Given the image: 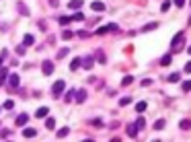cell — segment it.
I'll use <instances>...</instances> for the list:
<instances>
[{"label": "cell", "mask_w": 191, "mask_h": 142, "mask_svg": "<svg viewBox=\"0 0 191 142\" xmlns=\"http://www.w3.org/2000/svg\"><path fill=\"white\" fill-rule=\"evenodd\" d=\"M35 134H37L35 128H25V130H23V136H25V138H33Z\"/></svg>", "instance_id": "9"}, {"label": "cell", "mask_w": 191, "mask_h": 142, "mask_svg": "<svg viewBox=\"0 0 191 142\" xmlns=\"http://www.w3.org/2000/svg\"><path fill=\"white\" fill-rule=\"evenodd\" d=\"M64 89H66V83H64V80H56V83H54V87H52V93H54V97H60V95L64 93Z\"/></svg>", "instance_id": "1"}, {"label": "cell", "mask_w": 191, "mask_h": 142, "mask_svg": "<svg viewBox=\"0 0 191 142\" xmlns=\"http://www.w3.org/2000/svg\"><path fill=\"white\" fill-rule=\"evenodd\" d=\"M74 95H76V101H78V103H82V101L86 99V93H84V91H78V93H74Z\"/></svg>", "instance_id": "16"}, {"label": "cell", "mask_w": 191, "mask_h": 142, "mask_svg": "<svg viewBox=\"0 0 191 142\" xmlns=\"http://www.w3.org/2000/svg\"><path fill=\"white\" fill-rule=\"evenodd\" d=\"M80 62H82V60H74V62H72V64H70V68H72V70H76V68H80Z\"/></svg>", "instance_id": "24"}, {"label": "cell", "mask_w": 191, "mask_h": 142, "mask_svg": "<svg viewBox=\"0 0 191 142\" xmlns=\"http://www.w3.org/2000/svg\"><path fill=\"white\" fill-rule=\"evenodd\" d=\"M179 128H181V130H191V119H181Z\"/></svg>", "instance_id": "8"}, {"label": "cell", "mask_w": 191, "mask_h": 142, "mask_svg": "<svg viewBox=\"0 0 191 142\" xmlns=\"http://www.w3.org/2000/svg\"><path fill=\"white\" fill-rule=\"evenodd\" d=\"M127 136H132V138H136V136H138V126H136V124L127 126Z\"/></svg>", "instance_id": "7"}, {"label": "cell", "mask_w": 191, "mask_h": 142, "mask_svg": "<svg viewBox=\"0 0 191 142\" xmlns=\"http://www.w3.org/2000/svg\"><path fill=\"white\" fill-rule=\"evenodd\" d=\"M68 136V128H62V130H58V138H64Z\"/></svg>", "instance_id": "26"}, {"label": "cell", "mask_w": 191, "mask_h": 142, "mask_svg": "<svg viewBox=\"0 0 191 142\" xmlns=\"http://www.w3.org/2000/svg\"><path fill=\"white\" fill-rule=\"evenodd\" d=\"M181 80V74L179 72H173V74H169V83H179Z\"/></svg>", "instance_id": "13"}, {"label": "cell", "mask_w": 191, "mask_h": 142, "mask_svg": "<svg viewBox=\"0 0 191 142\" xmlns=\"http://www.w3.org/2000/svg\"><path fill=\"white\" fill-rule=\"evenodd\" d=\"M132 103V97H124V99H119V105L125 107V105H130Z\"/></svg>", "instance_id": "20"}, {"label": "cell", "mask_w": 191, "mask_h": 142, "mask_svg": "<svg viewBox=\"0 0 191 142\" xmlns=\"http://www.w3.org/2000/svg\"><path fill=\"white\" fill-rule=\"evenodd\" d=\"M90 8H92V11H97V12H103V11H105V4L97 0V2H92V4H90Z\"/></svg>", "instance_id": "6"}, {"label": "cell", "mask_w": 191, "mask_h": 142, "mask_svg": "<svg viewBox=\"0 0 191 142\" xmlns=\"http://www.w3.org/2000/svg\"><path fill=\"white\" fill-rule=\"evenodd\" d=\"M6 80V70H0V84Z\"/></svg>", "instance_id": "31"}, {"label": "cell", "mask_w": 191, "mask_h": 142, "mask_svg": "<svg viewBox=\"0 0 191 142\" xmlns=\"http://www.w3.org/2000/svg\"><path fill=\"white\" fill-rule=\"evenodd\" d=\"M45 126H47L49 130H54V126H56V119H54V118H47V119H45Z\"/></svg>", "instance_id": "19"}, {"label": "cell", "mask_w": 191, "mask_h": 142, "mask_svg": "<svg viewBox=\"0 0 191 142\" xmlns=\"http://www.w3.org/2000/svg\"><path fill=\"white\" fill-rule=\"evenodd\" d=\"M189 23H191V19H189Z\"/></svg>", "instance_id": "40"}, {"label": "cell", "mask_w": 191, "mask_h": 142, "mask_svg": "<svg viewBox=\"0 0 191 142\" xmlns=\"http://www.w3.org/2000/svg\"><path fill=\"white\" fill-rule=\"evenodd\" d=\"M183 91H185V93L191 91V80H185V83H183Z\"/></svg>", "instance_id": "27"}, {"label": "cell", "mask_w": 191, "mask_h": 142, "mask_svg": "<svg viewBox=\"0 0 191 142\" xmlns=\"http://www.w3.org/2000/svg\"><path fill=\"white\" fill-rule=\"evenodd\" d=\"M136 126H138V130H142V128L146 126V121H144V118H138V121H136Z\"/></svg>", "instance_id": "22"}, {"label": "cell", "mask_w": 191, "mask_h": 142, "mask_svg": "<svg viewBox=\"0 0 191 142\" xmlns=\"http://www.w3.org/2000/svg\"><path fill=\"white\" fill-rule=\"evenodd\" d=\"M183 39H185V33H183V31H181V33H177V35L173 37V49H175V52L179 49V46L183 43Z\"/></svg>", "instance_id": "2"}, {"label": "cell", "mask_w": 191, "mask_h": 142, "mask_svg": "<svg viewBox=\"0 0 191 142\" xmlns=\"http://www.w3.org/2000/svg\"><path fill=\"white\" fill-rule=\"evenodd\" d=\"M41 70H43V74L49 76V74L54 72V64H52V62H43V64H41Z\"/></svg>", "instance_id": "4"}, {"label": "cell", "mask_w": 191, "mask_h": 142, "mask_svg": "<svg viewBox=\"0 0 191 142\" xmlns=\"http://www.w3.org/2000/svg\"><path fill=\"white\" fill-rule=\"evenodd\" d=\"M160 8H162V12H167L171 8V2H169V0H167V2H162V6H160Z\"/></svg>", "instance_id": "28"}, {"label": "cell", "mask_w": 191, "mask_h": 142, "mask_svg": "<svg viewBox=\"0 0 191 142\" xmlns=\"http://www.w3.org/2000/svg\"><path fill=\"white\" fill-rule=\"evenodd\" d=\"M117 29H119V27H117L115 23H109V25H105V27H101V29H99L97 33H99V35H103V33H109V31H117Z\"/></svg>", "instance_id": "3"}, {"label": "cell", "mask_w": 191, "mask_h": 142, "mask_svg": "<svg viewBox=\"0 0 191 142\" xmlns=\"http://www.w3.org/2000/svg\"><path fill=\"white\" fill-rule=\"evenodd\" d=\"M27 119H29V115H27V113H21V115L17 118V126H25V124H27Z\"/></svg>", "instance_id": "10"}, {"label": "cell", "mask_w": 191, "mask_h": 142, "mask_svg": "<svg viewBox=\"0 0 191 142\" xmlns=\"http://www.w3.org/2000/svg\"><path fill=\"white\" fill-rule=\"evenodd\" d=\"M164 124H167L164 119H156V121H154V130H162V128H164Z\"/></svg>", "instance_id": "17"}, {"label": "cell", "mask_w": 191, "mask_h": 142, "mask_svg": "<svg viewBox=\"0 0 191 142\" xmlns=\"http://www.w3.org/2000/svg\"><path fill=\"white\" fill-rule=\"evenodd\" d=\"M121 84H124V87H127V84H132V76H125L124 80H121Z\"/></svg>", "instance_id": "29"}, {"label": "cell", "mask_w": 191, "mask_h": 142, "mask_svg": "<svg viewBox=\"0 0 191 142\" xmlns=\"http://www.w3.org/2000/svg\"><path fill=\"white\" fill-rule=\"evenodd\" d=\"M33 41H35V37H33V35H29V33L23 37V43H25V46H33Z\"/></svg>", "instance_id": "12"}, {"label": "cell", "mask_w": 191, "mask_h": 142, "mask_svg": "<svg viewBox=\"0 0 191 142\" xmlns=\"http://www.w3.org/2000/svg\"><path fill=\"white\" fill-rule=\"evenodd\" d=\"M187 52H189V56H191V46H189V47H187Z\"/></svg>", "instance_id": "38"}, {"label": "cell", "mask_w": 191, "mask_h": 142, "mask_svg": "<svg viewBox=\"0 0 191 142\" xmlns=\"http://www.w3.org/2000/svg\"><path fill=\"white\" fill-rule=\"evenodd\" d=\"M175 4H177V6H183V4H185V0H175Z\"/></svg>", "instance_id": "37"}, {"label": "cell", "mask_w": 191, "mask_h": 142, "mask_svg": "<svg viewBox=\"0 0 191 142\" xmlns=\"http://www.w3.org/2000/svg\"><path fill=\"white\" fill-rule=\"evenodd\" d=\"M66 54H68V47H64V49H60V52H58V58H64Z\"/></svg>", "instance_id": "30"}, {"label": "cell", "mask_w": 191, "mask_h": 142, "mask_svg": "<svg viewBox=\"0 0 191 142\" xmlns=\"http://www.w3.org/2000/svg\"><path fill=\"white\" fill-rule=\"evenodd\" d=\"M146 101H140V103H136V111H140V113H142V111H144V109H146Z\"/></svg>", "instance_id": "18"}, {"label": "cell", "mask_w": 191, "mask_h": 142, "mask_svg": "<svg viewBox=\"0 0 191 142\" xmlns=\"http://www.w3.org/2000/svg\"><path fill=\"white\" fill-rule=\"evenodd\" d=\"M154 29H158V23L154 21V23H148L142 27V33H148V31H154Z\"/></svg>", "instance_id": "5"}, {"label": "cell", "mask_w": 191, "mask_h": 142, "mask_svg": "<svg viewBox=\"0 0 191 142\" xmlns=\"http://www.w3.org/2000/svg\"><path fill=\"white\" fill-rule=\"evenodd\" d=\"M68 21H72V19H70V17H62V19H60V23H62V25H66Z\"/></svg>", "instance_id": "33"}, {"label": "cell", "mask_w": 191, "mask_h": 142, "mask_svg": "<svg viewBox=\"0 0 191 142\" xmlns=\"http://www.w3.org/2000/svg\"><path fill=\"white\" fill-rule=\"evenodd\" d=\"M82 66H84V68H92V58H86L82 62Z\"/></svg>", "instance_id": "25"}, {"label": "cell", "mask_w": 191, "mask_h": 142, "mask_svg": "<svg viewBox=\"0 0 191 142\" xmlns=\"http://www.w3.org/2000/svg\"><path fill=\"white\" fill-rule=\"evenodd\" d=\"M72 95H74V91H68V95H66V101H72V99H74Z\"/></svg>", "instance_id": "34"}, {"label": "cell", "mask_w": 191, "mask_h": 142, "mask_svg": "<svg viewBox=\"0 0 191 142\" xmlns=\"http://www.w3.org/2000/svg\"><path fill=\"white\" fill-rule=\"evenodd\" d=\"M62 37H64V39H70V37H72V31H64Z\"/></svg>", "instance_id": "32"}, {"label": "cell", "mask_w": 191, "mask_h": 142, "mask_svg": "<svg viewBox=\"0 0 191 142\" xmlns=\"http://www.w3.org/2000/svg\"><path fill=\"white\" fill-rule=\"evenodd\" d=\"M171 60H173V56H171V54H167V56H162V58H160V64H162V66H169Z\"/></svg>", "instance_id": "14"}, {"label": "cell", "mask_w": 191, "mask_h": 142, "mask_svg": "<svg viewBox=\"0 0 191 142\" xmlns=\"http://www.w3.org/2000/svg\"><path fill=\"white\" fill-rule=\"evenodd\" d=\"M47 111H49L47 107H39V109L35 111V115H37V118H45V115H47Z\"/></svg>", "instance_id": "11"}, {"label": "cell", "mask_w": 191, "mask_h": 142, "mask_svg": "<svg viewBox=\"0 0 191 142\" xmlns=\"http://www.w3.org/2000/svg\"><path fill=\"white\" fill-rule=\"evenodd\" d=\"M68 6H70V8H80V6H82V0H70Z\"/></svg>", "instance_id": "15"}, {"label": "cell", "mask_w": 191, "mask_h": 142, "mask_svg": "<svg viewBox=\"0 0 191 142\" xmlns=\"http://www.w3.org/2000/svg\"><path fill=\"white\" fill-rule=\"evenodd\" d=\"M70 19H72V21H82V19H84V14H82V12H76V14H72Z\"/></svg>", "instance_id": "23"}, {"label": "cell", "mask_w": 191, "mask_h": 142, "mask_svg": "<svg viewBox=\"0 0 191 142\" xmlns=\"http://www.w3.org/2000/svg\"><path fill=\"white\" fill-rule=\"evenodd\" d=\"M185 72H189V74H191V62H187V64H185Z\"/></svg>", "instance_id": "36"}, {"label": "cell", "mask_w": 191, "mask_h": 142, "mask_svg": "<svg viewBox=\"0 0 191 142\" xmlns=\"http://www.w3.org/2000/svg\"><path fill=\"white\" fill-rule=\"evenodd\" d=\"M8 78H11V87H19V76H17V74H12Z\"/></svg>", "instance_id": "21"}, {"label": "cell", "mask_w": 191, "mask_h": 142, "mask_svg": "<svg viewBox=\"0 0 191 142\" xmlns=\"http://www.w3.org/2000/svg\"><path fill=\"white\" fill-rule=\"evenodd\" d=\"M0 66H2V56H0Z\"/></svg>", "instance_id": "39"}, {"label": "cell", "mask_w": 191, "mask_h": 142, "mask_svg": "<svg viewBox=\"0 0 191 142\" xmlns=\"http://www.w3.org/2000/svg\"><path fill=\"white\" fill-rule=\"evenodd\" d=\"M12 105H14L12 101H6V103H4V107H6V109H12Z\"/></svg>", "instance_id": "35"}]
</instances>
